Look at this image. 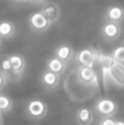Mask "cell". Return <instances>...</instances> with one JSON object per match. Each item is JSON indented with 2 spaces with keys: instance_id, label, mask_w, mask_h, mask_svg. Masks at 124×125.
<instances>
[{
  "instance_id": "cell-20",
  "label": "cell",
  "mask_w": 124,
  "mask_h": 125,
  "mask_svg": "<svg viewBox=\"0 0 124 125\" xmlns=\"http://www.w3.org/2000/svg\"><path fill=\"white\" fill-rule=\"evenodd\" d=\"M116 123H117V120L112 119V117H105L103 119L100 120L99 125H116Z\"/></svg>"
},
{
  "instance_id": "cell-1",
  "label": "cell",
  "mask_w": 124,
  "mask_h": 125,
  "mask_svg": "<svg viewBox=\"0 0 124 125\" xmlns=\"http://www.w3.org/2000/svg\"><path fill=\"white\" fill-rule=\"evenodd\" d=\"M77 78L78 80L84 85L89 86H99V75L94 67H86V66H79L77 71Z\"/></svg>"
},
{
  "instance_id": "cell-24",
  "label": "cell",
  "mask_w": 124,
  "mask_h": 125,
  "mask_svg": "<svg viewBox=\"0 0 124 125\" xmlns=\"http://www.w3.org/2000/svg\"><path fill=\"white\" fill-rule=\"evenodd\" d=\"M0 125H2V118H1V113H0Z\"/></svg>"
},
{
  "instance_id": "cell-18",
  "label": "cell",
  "mask_w": 124,
  "mask_h": 125,
  "mask_svg": "<svg viewBox=\"0 0 124 125\" xmlns=\"http://www.w3.org/2000/svg\"><path fill=\"white\" fill-rule=\"evenodd\" d=\"M111 57L113 58V61H114L116 63L124 64V46H122V45L117 46V47L112 51Z\"/></svg>"
},
{
  "instance_id": "cell-10",
  "label": "cell",
  "mask_w": 124,
  "mask_h": 125,
  "mask_svg": "<svg viewBox=\"0 0 124 125\" xmlns=\"http://www.w3.org/2000/svg\"><path fill=\"white\" fill-rule=\"evenodd\" d=\"M66 66H67V63H65L63 61L58 60L55 56L50 57L46 61V69L50 71V72H52V73H55V74H57V75H62L65 73Z\"/></svg>"
},
{
  "instance_id": "cell-9",
  "label": "cell",
  "mask_w": 124,
  "mask_h": 125,
  "mask_svg": "<svg viewBox=\"0 0 124 125\" xmlns=\"http://www.w3.org/2000/svg\"><path fill=\"white\" fill-rule=\"evenodd\" d=\"M110 77L111 83L116 84L118 86H122L124 83V66L119 63H113L110 67Z\"/></svg>"
},
{
  "instance_id": "cell-7",
  "label": "cell",
  "mask_w": 124,
  "mask_h": 125,
  "mask_svg": "<svg viewBox=\"0 0 124 125\" xmlns=\"http://www.w3.org/2000/svg\"><path fill=\"white\" fill-rule=\"evenodd\" d=\"M121 32H122L121 26H119V23H116V22H106L102 26V29H101L102 37L107 40L117 39L121 35Z\"/></svg>"
},
{
  "instance_id": "cell-16",
  "label": "cell",
  "mask_w": 124,
  "mask_h": 125,
  "mask_svg": "<svg viewBox=\"0 0 124 125\" xmlns=\"http://www.w3.org/2000/svg\"><path fill=\"white\" fill-rule=\"evenodd\" d=\"M96 63H97L101 68H110V67L114 63V61H113V58L111 57V55L105 53V52H102V51H97Z\"/></svg>"
},
{
  "instance_id": "cell-19",
  "label": "cell",
  "mask_w": 124,
  "mask_h": 125,
  "mask_svg": "<svg viewBox=\"0 0 124 125\" xmlns=\"http://www.w3.org/2000/svg\"><path fill=\"white\" fill-rule=\"evenodd\" d=\"M0 68H1V71H2L5 74H7V73L11 74V64H10V61H9L7 57L4 58V60L1 61V63H0Z\"/></svg>"
},
{
  "instance_id": "cell-2",
  "label": "cell",
  "mask_w": 124,
  "mask_h": 125,
  "mask_svg": "<svg viewBox=\"0 0 124 125\" xmlns=\"http://www.w3.org/2000/svg\"><path fill=\"white\" fill-rule=\"evenodd\" d=\"M118 111L117 103L111 98H101L95 104V112L102 117H113Z\"/></svg>"
},
{
  "instance_id": "cell-14",
  "label": "cell",
  "mask_w": 124,
  "mask_h": 125,
  "mask_svg": "<svg viewBox=\"0 0 124 125\" xmlns=\"http://www.w3.org/2000/svg\"><path fill=\"white\" fill-rule=\"evenodd\" d=\"M106 20L108 22L119 23L123 20V9L121 6H111L106 11Z\"/></svg>"
},
{
  "instance_id": "cell-15",
  "label": "cell",
  "mask_w": 124,
  "mask_h": 125,
  "mask_svg": "<svg viewBox=\"0 0 124 125\" xmlns=\"http://www.w3.org/2000/svg\"><path fill=\"white\" fill-rule=\"evenodd\" d=\"M15 34V26L10 21H1L0 22V39L11 38Z\"/></svg>"
},
{
  "instance_id": "cell-21",
  "label": "cell",
  "mask_w": 124,
  "mask_h": 125,
  "mask_svg": "<svg viewBox=\"0 0 124 125\" xmlns=\"http://www.w3.org/2000/svg\"><path fill=\"white\" fill-rule=\"evenodd\" d=\"M5 84H6V75H5V73L0 72V90L4 89Z\"/></svg>"
},
{
  "instance_id": "cell-11",
  "label": "cell",
  "mask_w": 124,
  "mask_h": 125,
  "mask_svg": "<svg viewBox=\"0 0 124 125\" xmlns=\"http://www.w3.org/2000/svg\"><path fill=\"white\" fill-rule=\"evenodd\" d=\"M54 53H55V57H57L58 60L63 61L65 63H68V62L74 57V51H73V49H72L69 45H66V44L57 46Z\"/></svg>"
},
{
  "instance_id": "cell-26",
  "label": "cell",
  "mask_w": 124,
  "mask_h": 125,
  "mask_svg": "<svg viewBox=\"0 0 124 125\" xmlns=\"http://www.w3.org/2000/svg\"><path fill=\"white\" fill-rule=\"evenodd\" d=\"M0 45H1V39H0Z\"/></svg>"
},
{
  "instance_id": "cell-22",
  "label": "cell",
  "mask_w": 124,
  "mask_h": 125,
  "mask_svg": "<svg viewBox=\"0 0 124 125\" xmlns=\"http://www.w3.org/2000/svg\"><path fill=\"white\" fill-rule=\"evenodd\" d=\"M31 1H34V2H41V1H44V0H31Z\"/></svg>"
},
{
  "instance_id": "cell-5",
  "label": "cell",
  "mask_w": 124,
  "mask_h": 125,
  "mask_svg": "<svg viewBox=\"0 0 124 125\" xmlns=\"http://www.w3.org/2000/svg\"><path fill=\"white\" fill-rule=\"evenodd\" d=\"M28 24L31 27V29L35 33H43L45 32L46 29H49V27L51 26L50 22L41 15L40 11L38 12H34L29 16L28 18Z\"/></svg>"
},
{
  "instance_id": "cell-8",
  "label": "cell",
  "mask_w": 124,
  "mask_h": 125,
  "mask_svg": "<svg viewBox=\"0 0 124 125\" xmlns=\"http://www.w3.org/2000/svg\"><path fill=\"white\" fill-rule=\"evenodd\" d=\"M40 12H41V15L50 22V24H52L60 17V9H58V6L56 4H52V2L44 5L41 7Z\"/></svg>"
},
{
  "instance_id": "cell-6",
  "label": "cell",
  "mask_w": 124,
  "mask_h": 125,
  "mask_svg": "<svg viewBox=\"0 0 124 125\" xmlns=\"http://www.w3.org/2000/svg\"><path fill=\"white\" fill-rule=\"evenodd\" d=\"M10 64H11V74L16 78L21 77L26 69V60L21 55H10L9 57Z\"/></svg>"
},
{
  "instance_id": "cell-4",
  "label": "cell",
  "mask_w": 124,
  "mask_h": 125,
  "mask_svg": "<svg viewBox=\"0 0 124 125\" xmlns=\"http://www.w3.org/2000/svg\"><path fill=\"white\" fill-rule=\"evenodd\" d=\"M27 114L33 119H40L47 113V106L41 100H31L26 107Z\"/></svg>"
},
{
  "instance_id": "cell-13",
  "label": "cell",
  "mask_w": 124,
  "mask_h": 125,
  "mask_svg": "<svg viewBox=\"0 0 124 125\" xmlns=\"http://www.w3.org/2000/svg\"><path fill=\"white\" fill-rule=\"evenodd\" d=\"M76 119H77V123L79 125H90L94 120L92 111L86 108V107L79 108L76 113Z\"/></svg>"
},
{
  "instance_id": "cell-25",
  "label": "cell",
  "mask_w": 124,
  "mask_h": 125,
  "mask_svg": "<svg viewBox=\"0 0 124 125\" xmlns=\"http://www.w3.org/2000/svg\"><path fill=\"white\" fill-rule=\"evenodd\" d=\"M15 1H28V0H15Z\"/></svg>"
},
{
  "instance_id": "cell-3",
  "label": "cell",
  "mask_w": 124,
  "mask_h": 125,
  "mask_svg": "<svg viewBox=\"0 0 124 125\" xmlns=\"http://www.w3.org/2000/svg\"><path fill=\"white\" fill-rule=\"evenodd\" d=\"M97 49L95 47H86L80 50L76 55V60L80 66L86 67H94L96 64V56H97Z\"/></svg>"
},
{
  "instance_id": "cell-23",
  "label": "cell",
  "mask_w": 124,
  "mask_h": 125,
  "mask_svg": "<svg viewBox=\"0 0 124 125\" xmlns=\"http://www.w3.org/2000/svg\"><path fill=\"white\" fill-rule=\"evenodd\" d=\"M116 125H124V124H123V122H117Z\"/></svg>"
},
{
  "instance_id": "cell-12",
  "label": "cell",
  "mask_w": 124,
  "mask_h": 125,
  "mask_svg": "<svg viewBox=\"0 0 124 125\" xmlns=\"http://www.w3.org/2000/svg\"><path fill=\"white\" fill-rule=\"evenodd\" d=\"M40 80L41 84L46 89H55L60 84V75H57V74H55V73H52V72L46 69L45 72H43Z\"/></svg>"
},
{
  "instance_id": "cell-17",
  "label": "cell",
  "mask_w": 124,
  "mask_h": 125,
  "mask_svg": "<svg viewBox=\"0 0 124 125\" xmlns=\"http://www.w3.org/2000/svg\"><path fill=\"white\" fill-rule=\"evenodd\" d=\"M12 100L9 96L0 95V113H7L12 109Z\"/></svg>"
}]
</instances>
